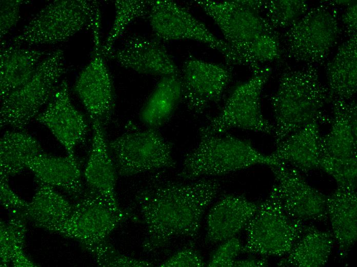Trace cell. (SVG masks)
Masks as SVG:
<instances>
[{"mask_svg": "<svg viewBox=\"0 0 357 267\" xmlns=\"http://www.w3.org/2000/svg\"><path fill=\"white\" fill-rule=\"evenodd\" d=\"M182 99L181 76L161 78L141 109V121L157 129L170 120Z\"/></svg>", "mask_w": 357, "mask_h": 267, "instance_id": "4316f807", "label": "cell"}, {"mask_svg": "<svg viewBox=\"0 0 357 267\" xmlns=\"http://www.w3.org/2000/svg\"><path fill=\"white\" fill-rule=\"evenodd\" d=\"M129 217V209L115 210L100 193L87 186L56 233L77 241L85 249L107 240Z\"/></svg>", "mask_w": 357, "mask_h": 267, "instance_id": "8fae6325", "label": "cell"}, {"mask_svg": "<svg viewBox=\"0 0 357 267\" xmlns=\"http://www.w3.org/2000/svg\"><path fill=\"white\" fill-rule=\"evenodd\" d=\"M35 181V194L23 213L34 226L56 233L70 215L73 204L53 187Z\"/></svg>", "mask_w": 357, "mask_h": 267, "instance_id": "cb8c5ba5", "label": "cell"}, {"mask_svg": "<svg viewBox=\"0 0 357 267\" xmlns=\"http://www.w3.org/2000/svg\"><path fill=\"white\" fill-rule=\"evenodd\" d=\"M232 77L229 65L191 58L184 63L181 79L183 99L191 112L202 113L222 99Z\"/></svg>", "mask_w": 357, "mask_h": 267, "instance_id": "9a60e30c", "label": "cell"}, {"mask_svg": "<svg viewBox=\"0 0 357 267\" xmlns=\"http://www.w3.org/2000/svg\"><path fill=\"white\" fill-rule=\"evenodd\" d=\"M197 145L184 157L178 174L184 180L222 176L255 165L281 164L257 150L251 142L231 135L213 134L205 126L199 130Z\"/></svg>", "mask_w": 357, "mask_h": 267, "instance_id": "3957f363", "label": "cell"}, {"mask_svg": "<svg viewBox=\"0 0 357 267\" xmlns=\"http://www.w3.org/2000/svg\"><path fill=\"white\" fill-rule=\"evenodd\" d=\"M162 267H203L206 266L201 254L192 245L181 249L161 263Z\"/></svg>", "mask_w": 357, "mask_h": 267, "instance_id": "d590c367", "label": "cell"}, {"mask_svg": "<svg viewBox=\"0 0 357 267\" xmlns=\"http://www.w3.org/2000/svg\"><path fill=\"white\" fill-rule=\"evenodd\" d=\"M188 183L156 179L135 195L132 219L146 228L144 252L155 251L179 237L196 238L203 216L219 194L221 184L202 178Z\"/></svg>", "mask_w": 357, "mask_h": 267, "instance_id": "6da1fadb", "label": "cell"}, {"mask_svg": "<svg viewBox=\"0 0 357 267\" xmlns=\"http://www.w3.org/2000/svg\"><path fill=\"white\" fill-rule=\"evenodd\" d=\"M330 129L321 137V157H357V105L355 100L334 99Z\"/></svg>", "mask_w": 357, "mask_h": 267, "instance_id": "ffe728a7", "label": "cell"}, {"mask_svg": "<svg viewBox=\"0 0 357 267\" xmlns=\"http://www.w3.org/2000/svg\"><path fill=\"white\" fill-rule=\"evenodd\" d=\"M151 1L116 0L114 1L115 16L105 41L102 44V54L106 58L114 48L116 41L134 21L148 17Z\"/></svg>", "mask_w": 357, "mask_h": 267, "instance_id": "f546056e", "label": "cell"}, {"mask_svg": "<svg viewBox=\"0 0 357 267\" xmlns=\"http://www.w3.org/2000/svg\"><path fill=\"white\" fill-rule=\"evenodd\" d=\"M331 101L328 88L321 83L314 65L286 67L270 99L275 145L310 123H330L324 108Z\"/></svg>", "mask_w": 357, "mask_h": 267, "instance_id": "7a4b0ae2", "label": "cell"}, {"mask_svg": "<svg viewBox=\"0 0 357 267\" xmlns=\"http://www.w3.org/2000/svg\"><path fill=\"white\" fill-rule=\"evenodd\" d=\"M100 23V20L97 21L91 29L92 56L80 73L73 89L90 120H97L104 127L111 121L115 97L111 75L101 50Z\"/></svg>", "mask_w": 357, "mask_h": 267, "instance_id": "4fadbf2b", "label": "cell"}, {"mask_svg": "<svg viewBox=\"0 0 357 267\" xmlns=\"http://www.w3.org/2000/svg\"><path fill=\"white\" fill-rule=\"evenodd\" d=\"M27 221L23 212L10 214L7 221H1V266H8L15 257L24 253Z\"/></svg>", "mask_w": 357, "mask_h": 267, "instance_id": "4dcf8cb0", "label": "cell"}, {"mask_svg": "<svg viewBox=\"0 0 357 267\" xmlns=\"http://www.w3.org/2000/svg\"><path fill=\"white\" fill-rule=\"evenodd\" d=\"M252 71L251 77L235 87L221 111L210 119L205 126L208 130L219 135L232 128L273 132L274 126L264 117L261 104L262 91L271 69L262 66Z\"/></svg>", "mask_w": 357, "mask_h": 267, "instance_id": "9c48e42d", "label": "cell"}, {"mask_svg": "<svg viewBox=\"0 0 357 267\" xmlns=\"http://www.w3.org/2000/svg\"><path fill=\"white\" fill-rule=\"evenodd\" d=\"M0 200L2 205L10 214L23 212L28 203L14 193L8 183V180L3 178L0 181Z\"/></svg>", "mask_w": 357, "mask_h": 267, "instance_id": "74e56055", "label": "cell"}, {"mask_svg": "<svg viewBox=\"0 0 357 267\" xmlns=\"http://www.w3.org/2000/svg\"><path fill=\"white\" fill-rule=\"evenodd\" d=\"M39 141L22 130L6 131L0 140L1 178L8 180L26 168V163L43 152Z\"/></svg>", "mask_w": 357, "mask_h": 267, "instance_id": "f1b7e54d", "label": "cell"}, {"mask_svg": "<svg viewBox=\"0 0 357 267\" xmlns=\"http://www.w3.org/2000/svg\"><path fill=\"white\" fill-rule=\"evenodd\" d=\"M103 267H151L154 263L147 260L130 257L120 253L107 240L84 249Z\"/></svg>", "mask_w": 357, "mask_h": 267, "instance_id": "836d02e7", "label": "cell"}, {"mask_svg": "<svg viewBox=\"0 0 357 267\" xmlns=\"http://www.w3.org/2000/svg\"><path fill=\"white\" fill-rule=\"evenodd\" d=\"M66 72L63 51L50 52L25 84L1 101V127L24 129L49 103Z\"/></svg>", "mask_w": 357, "mask_h": 267, "instance_id": "8992f818", "label": "cell"}, {"mask_svg": "<svg viewBox=\"0 0 357 267\" xmlns=\"http://www.w3.org/2000/svg\"><path fill=\"white\" fill-rule=\"evenodd\" d=\"M308 10L304 1H264V14L274 28L290 27L300 19Z\"/></svg>", "mask_w": 357, "mask_h": 267, "instance_id": "1f68e13d", "label": "cell"}, {"mask_svg": "<svg viewBox=\"0 0 357 267\" xmlns=\"http://www.w3.org/2000/svg\"><path fill=\"white\" fill-rule=\"evenodd\" d=\"M217 25L237 65L248 48L262 36L277 33L263 13L264 1H195Z\"/></svg>", "mask_w": 357, "mask_h": 267, "instance_id": "5b68a950", "label": "cell"}, {"mask_svg": "<svg viewBox=\"0 0 357 267\" xmlns=\"http://www.w3.org/2000/svg\"><path fill=\"white\" fill-rule=\"evenodd\" d=\"M320 168L332 177L338 187L355 190L357 180V157L336 158L322 156Z\"/></svg>", "mask_w": 357, "mask_h": 267, "instance_id": "d6a6232c", "label": "cell"}, {"mask_svg": "<svg viewBox=\"0 0 357 267\" xmlns=\"http://www.w3.org/2000/svg\"><path fill=\"white\" fill-rule=\"evenodd\" d=\"M45 54L44 51L1 43L0 52V94L4 100L25 84L33 75Z\"/></svg>", "mask_w": 357, "mask_h": 267, "instance_id": "603a6c76", "label": "cell"}, {"mask_svg": "<svg viewBox=\"0 0 357 267\" xmlns=\"http://www.w3.org/2000/svg\"><path fill=\"white\" fill-rule=\"evenodd\" d=\"M331 101H349L357 89V35H353L339 48L326 67Z\"/></svg>", "mask_w": 357, "mask_h": 267, "instance_id": "484cf974", "label": "cell"}, {"mask_svg": "<svg viewBox=\"0 0 357 267\" xmlns=\"http://www.w3.org/2000/svg\"><path fill=\"white\" fill-rule=\"evenodd\" d=\"M101 16L96 1L56 0L43 8L12 39V45H38L65 42Z\"/></svg>", "mask_w": 357, "mask_h": 267, "instance_id": "277c9868", "label": "cell"}, {"mask_svg": "<svg viewBox=\"0 0 357 267\" xmlns=\"http://www.w3.org/2000/svg\"><path fill=\"white\" fill-rule=\"evenodd\" d=\"M269 167L275 179L271 191L288 216L303 222L327 219V196L311 186L300 171L283 164Z\"/></svg>", "mask_w": 357, "mask_h": 267, "instance_id": "5bb4252c", "label": "cell"}, {"mask_svg": "<svg viewBox=\"0 0 357 267\" xmlns=\"http://www.w3.org/2000/svg\"><path fill=\"white\" fill-rule=\"evenodd\" d=\"M27 2L23 0L0 1V36L3 38L16 26L19 19L21 5Z\"/></svg>", "mask_w": 357, "mask_h": 267, "instance_id": "8d00e7d4", "label": "cell"}, {"mask_svg": "<svg viewBox=\"0 0 357 267\" xmlns=\"http://www.w3.org/2000/svg\"><path fill=\"white\" fill-rule=\"evenodd\" d=\"M326 212L332 235L342 252L349 250L357 238V195L355 190L337 187L326 199Z\"/></svg>", "mask_w": 357, "mask_h": 267, "instance_id": "d4e9b609", "label": "cell"}, {"mask_svg": "<svg viewBox=\"0 0 357 267\" xmlns=\"http://www.w3.org/2000/svg\"><path fill=\"white\" fill-rule=\"evenodd\" d=\"M36 120L50 130L64 147L68 156L75 157V148L85 141L89 129L85 116L71 102L66 80L61 82Z\"/></svg>", "mask_w": 357, "mask_h": 267, "instance_id": "e0dca14e", "label": "cell"}, {"mask_svg": "<svg viewBox=\"0 0 357 267\" xmlns=\"http://www.w3.org/2000/svg\"><path fill=\"white\" fill-rule=\"evenodd\" d=\"M336 14L329 6L312 8L283 35L282 54L306 65L323 63L339 38Z\"/></svg>", "mask_w": 357, "mask_h": 267, "instance_id": "ba28073f", "label": "cell"}, {"mask_svg": "<svg viewBox=\"0 0 357 267\" xmlns=\"http://www.w3.org/2000/svg\"><path fill=\"white\" fill-rule=\"evenodd\" d=\"M334 242L332 233L310 227L277 265L283 267H320L328 262Z\"/></svg>", "mask_w": 357, "mask_h": 267, "instance_id": "83f0119b", "label": "cell"}, {"mask_svg": "<svg viewBox=\"0 0 357 267\" xmlns=\"http://www.w3.org/2000/svg\"><path fill=\"white\" fill-rule=\"evenodd\" d=\"M117 173L121 176L172 168L173 144L157 129L128 131L108 143Z\"/></svg>", "mask_w": 357, "mask_h": 267, "instance_id": "30bf717a", "label": "cell"}, {"mask_svg": "<svg viewBox=\"0 0 357 267\" xmlns=\"http://www.w3.org/2000/svg\"><path fill=\"white\" fill-rule=\"evenodd\" d=\"M268 265L267 260L265 258H249L246 259H235L232 267H262Z\"/></svg>", "mask_w": 357, "mask_h": 267, "instance_id": "ab89813d", "label": "cell"}, {"mask_svg": "<svg viewBox=\"0 0 357 267\" xmlns=\"http://www.w3.org/2000/svg\"><path fill=\"white\" fill-rule=\"evenodd\" d=\"M243 245L235 236L223 242L212 254L206 266L232 267L237 256L242 253Z\"/></svg>", "mask_w": 357, "mask_h": 267, "instance_id": "e575fe53", "label": "cell"}, {"mask_svg": "<svg viewBox=\"0 0 357 267\" xmlns=\"http://www.w3.org/2000/svg\"><path fill=\"white\" fill-rule=\"evenodd\" d=\"M309 227L288 216L271 190L245 228L247 238L242 253L286 256Z\"/></svg>", "mask_w": 357, "mask_h": 267, "instance_id": "52a82bcc", "label": "cell"}, {"mask_svg": "<svg viewBox=\"0 0 357 267\" xmlns=\"http://www.w3.org/2000/svg\"><path fill=\"white\" fill-rule=\"evenodd\" d=\"M258 205L243 195L228 194L222 196L207 214L206 243L222 242L234 237L245 229Z\"/></svg>", "mask_w": 357, "mask_h": 267, "instance_id": "ac0fdd59", "label": "cell"}, {"mask_svg": "<svg viewBox=\"0 0 357 267\" xmlns=\"http://www.w3.org/2000/svg\"><path fill=\"white\" fill-rule=\"evenodd\" d=\"M320 123L314 121L291 134L275 145L270 155L283 164L301 173L320 168L321 135Z\"/></svg>", "mask_w": 357, "mask_h": 267, "instance_id": "44dd1931", "label": "cell"}, {"mask_svg": "<svg viewBox=\"0 0 357 267\" xmlns=\"http://www.w3.org/2000/svg\"><path fill=\"white\" fill-rule=\"evenodd\" d=\"M26 168L35 180L62 189L74 198H80L84 191L80 164L75 157H59L43 152L28 160Z\"/></svg>", "mask_w": 357, "mask_h": 267, "instance_id": "7402d4cb", "label": "cell"}, {"mask_svg": "<svg viewBox=\"0 0 357 267\" xmlns=\"http://www.w3.org/2000/svg\"><path fill=\"white\" fill-rule=\"evenodd\" d=\"M154 37L161 41L188 40L219 51L230 63L232 52L223 40L217 37L200 21L177 3L151 1L148 16Z\"/></svg>", "mask_w": 357, "mask_h": 267, "instance_id": "7c38bea8", "label": "cell"}, {"mask_svg": "<svg viewBox=\"0 0 357 267\" xmlns=\"http://www.w3.org/2000/svg\"><path fill=\"white\" fill-rule=\"evenodd\" d=\"M106 58L140 74L161 78L181 76V71L162 43L155 37L129 35Z\"/></svg>", "mask_w": 357, "mask_h": 267, "instance_id": "2e32d148", "label": "cell"}, {"mask_svg": "<svg viewBox=\"0 0 357 267\" xmlns=\"http://www.w3.org/2000/svg\"><path fill=\"white\" fill-rule=\"evenodd\" d=\"M347 6L345 13L342 15V21L347 33L351 36L356 34V3L352 2Z\"/></svg>", "mask_w": 357, "mask_h": 267, "instance_id": "f35d334b", "label": "cell"}, {"mask_svg": "<svg viewBox=\"0 0 357 267\" xmlns=\"http://www.w3.org/2000/svg\"><path fill=\"white\" fill-rule=\"evenodd\" d=\"M93 130L92 145L84 176L87 186L100 193L116 211L122 209L117 201L115 186L116 169L111 156L104 127L91 119Z\"/></svg>", "mask_w": 357, "mask_h": 267, "instance_id": "d6986e66", "label": "cell"}]
</instances>
